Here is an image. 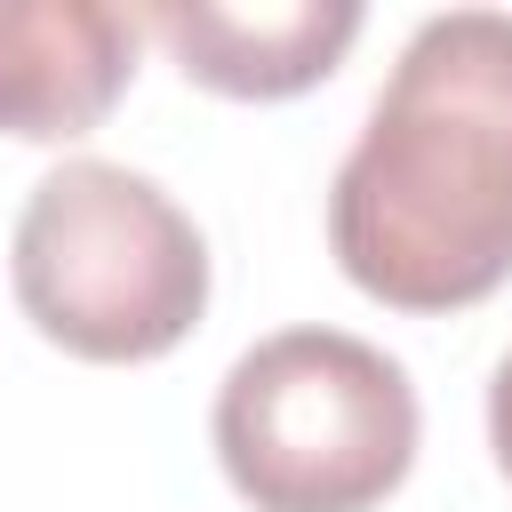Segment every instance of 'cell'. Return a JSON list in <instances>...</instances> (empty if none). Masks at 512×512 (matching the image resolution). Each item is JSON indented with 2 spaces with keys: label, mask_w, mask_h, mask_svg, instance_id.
<instances>
[{
  "label": "cell",
  "mask_w": 512,
  "mask_h": 512,
  "mask_svg": "<svg viewBox=\"0 0 512 512\" xmlns=\"http://www.w3.org/2000/svg\"><path fill=\"white\" fill-rule=\"evenodd\" d=\"M16 304L80 360H160L208 312L200 224L128 160H64L16 216Z\"/></svg>",
  "instance_id": "2"
},
{
  "label": "cell",
  "mask_w": 512,
  "mask_h": 512,
  "mask_svg": "<svg viewBox=\"0 0 512 512\" xmlns=\"http://www.w3.org/2000/svg\"><path fill=\"white\" fill-rule=\"evenodd\" d=\"M488 448H496V464H504V480H512V352H504L496 376H488Z\"/></svg>",
  "instance_id": "6"
},
{
  "label": "cell",
  "mask_w": 512,
  "mask_h": 512,
  "mask_svg": "<svg viewBox=\"0 0 512 512\" xmlns=\"http://www.w3.org/2000/svg\"><path fill=\"white\" fill-rule=\"evenodd\" d=\"M216 456L256 512H368L416 464L408 368L344 328H280L216 384Z\"/></svg>",
  "instance_id": "3"
},
{
  "label": "cell",
  "mask_w": 512,
  "mask_h": 512,
  "mask_svg": "<svg viewBox=\"0 0 512 512\" xmlns=\"http://www.w3.org/2000/svg\"><path fill=\"white\" fill-rule=\"evenodd\" d=\"M136 72V24L112 0H0V128L80 136Z\"/></svg>",
  "instance_id": "4"
},
{
  "label": "cell",
  "mask_w": 512,
  "mask_h": 512,
  "mask_svg": "<svg viewBox=\"0 0 512 512\" xmlns=\"http://www.w3.org/2000/svg\"><path fill=\"white\" fill-rule=\"evenodd\" d=\"M328 248L400 312L512 280V8H440L408 32L328 184Z\"/></svg>",
  "instance_id": "1"
},
{
  "label": "cell",
  "mask_w": 512,
  "mask_h": 512,
  "mask_svg": "<svg viewBox=\"0 0 512 512\" xmlns=\"http://www.w3.org/2000/svg\"><path fill=\"white\" fill-rule=\"evenodd\" d=\"M144 24L176 48V64L200 88L224 96H296L360 32V0H264V8H224V0H160Z\"/></svg>",
  "instance_id": "5"
}]
</instances>
